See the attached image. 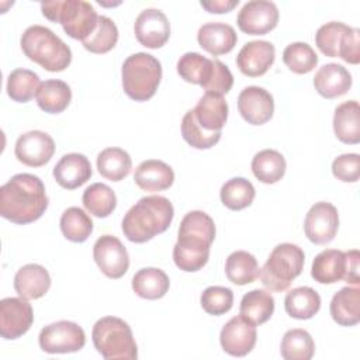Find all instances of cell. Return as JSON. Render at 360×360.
Listing matches in <instances>:
<instances>
[{
    "mask_svg": "<svg viewBox=\"0 0 360 360\" xmlns=\"http://www.w3.org/2000/svg\"><path fill=\"white\" fill-rule=\"evenodd\" d=\"M48 207L45 186L38 176L20 173L0 187V215L25 225L42 217Z\"/></svg>",
    "mask_w": 360,
    "mask_h": 360,
    "instance_id": "obj_1",
    "label": "cell"
},
{
    "mask_svg": "<svg viewBox=\"0 0 360 360\" xmlns=\"http://www.w3.org/2000/svg\"><path fill=\"white\" fill-rule=\"evenodd\" d=\"M215 239V224L204 211L187 212L179 226L173 260L183 271L202 269L210 257V248Z\"/></svg>",
    "mask_w": 360,
    "mask_h": 360,
    "instance_id": "obj_2",
    "label": "cell"
},
{
    "mask_svg": "<svg viewBox=\"0 0 360 360\" xmlns=\"http://www.w3.org/2000/svg\"><path fill=\"white\" fill-rule=\"evenodd\" d=\"M174 210L169 198L148 195L132 205L122 219V232L134 243H145L163 233L172 224Z\"/></svg>",
    "mask_w": 360,
    "mask_h": 360,
    "instance_id": "obj_3",
    "label": "cell"
},
{
    "mask_svg": "<svg viewBox=\"0 0 360 360\" xmlns=\"http://www.w3.org/2000/svg\"><path fill=\"white\" fill-rule=\"evenodd\" d=\"M20 44L24 55L48 72H62L72 62L70 48L44 25L28 27Z\"/></svg>",
    "mask_w": 360,
    "mask_h": 360,
    "instance_id": "obj_4",
    "label": "cell"
},
{
    "mask_svg": "<svg viewBox=\"0 0 360 360\" xmlns=\"http://www.w3.org/2000/svg\"><path fill=\"white\" fill-rule=\"evenodd\" d=\"M122 89L135 101L152 98L162 79V65L150 53L136 52L129 55L121 69Z\"/></svg>",
    "mask_w": 360,
    "mask_h": 360,
    "instance_id": "obj_5",
    "label": "cell"
},
{
    "mask_svg": "<svg viewBox=\"0 0 360 360\" xmlns=\"http://www.w3.org/2000/svg\"><path fill=\"white\" fill-rule=\"evenodd\" d=\"M41 11L49 21L62 24L66 35L80 41H84L96 30L98 21L93 6L83 0L42 1Z\"/></svg>",
    "mask_w": 360,
    "mask_h": 360,
    "instance_id": "obj_6",
    "label": "cell"
},
{
    "mask_svg": "<svg viewBox=\"0 0 360 360\" xmlns=\"http://www.w3.org/2000/svg\"><path fill=\"white\" fill-rule=\"evenodd\" d=\"M91 339L97 352L107 360H135L138 357L132 330L121 318L98 319L93 326Z\"/></svg>",
    "mask_w": 360,
    "mask_h": 360,
    "instance_id": "obj_7",
    "label": "cell"
},
{
    "mask_svg": "<svg viewBox=\"0 0 360 360\" xmlns=\"http://www.w3.org/2000/svg\"><path fill=\"white\" fill-rule=\"evenodd\" d=\"M304 250L294 243L277 245L259 270L262 284L270 291H284L304 269Z\"/></svg>",
    "mask_w": 360,
    "mask_h": 360,
    "instance_id": "obj_8",
    "label": "cell"
},
{
    "mask_svg": "<svg viewBox=\"0 0 360 360\" xmlns=\"http://www.w3.org/2000/svg\"><path fill=\"white\" fill-rule=\"evenodd\" d=\"M39 347L49 354L73 353L86 343L84 330L75 322L58 321L42 328L38 336Z\"/></svg>",
    "mask_w": 360,
    "mask_h": 360,
    "instance_id": "obj_9",
    "label": "cell"
},
{
    "mask_svg": "<svg viewBox=\"0 0 360 360\" xmlns=\"http://www.w3.org/2000/svg\"><path fill=\"white\" fill-rule=\"evenodd\" d=\"M339 228V214L333 204L326 201L315 202L305 215L304 231L315 245H326L333 240Z\"/></svg>",
    "mask_w": 360,
    "mask_h": 360,
    "instance_id": "obj_10",
    "label": "cell"
},
{
    "mask_svg": "<svg viewBox=\"0 0 360 360\" xmlns=\"http://www.w3.org/2000/svg\"><path fill=\"white\" fill-rule=\"evenodd\" d=\"M93 257L108 278L122 277L129 267V256L121 240L112 235L100 236L93 246Z\"/></svg>",
    "mask_w": 360,
    "mask_h": 360,
    "instance_id": "obj_11",
    "label": "cell"
},
{
    "mask_svg": "<svg viewBox=\"0 0 360 360\" xmlns=\"http://www.w3.org/2000/svg\"><path fill=\"white\" fill-rule=\"evenodd\" d=\"M34 322L31 304L24 298L7 297L0 301V335L6 340H13L28 332Z\"/></svg>",
    "mask_w": 360,
    "mask_h": 360,
    "instance_id": "obj_12",
    "label": "cell"
},
{
    "mask_svg": "<svg viewBox=\"0 0 360 360\" xmlns=\"http://www.w3.org/2000/svg\"><path fill=\"white\" fill-rule=\"evenodd\" d=\"M242 32L249 35H264L276 28L278 10L273 1L252 0L243 4L236 18Z\"/></svg>",
    "mask_w": 360,
    "mask_h": 360,
    "instance_id": "obj_13",
    "label": "cell"
},
{
    "mask_svg": "<svg viewBox=\"0 0 360 360\" xmlns=\"http://www.w3.org/2000/svg\"><path fill=\"white\" fill-rule=\"evenodd\" d=\"M15 158L25 166L39 167L51 160L55 153V142L44 131H28L18 136L14 146Z\"/></svg>",
    "mask_w": 360,
    "mask_h": 360,
    "instance_id": "obj_14",
    "label": "cell"
},
{
    "mask_svg": "<svg viewBox=\"0 0 360 360\" xmlns=\"http://www.w3.org/2000/svg\"><path fill=\"white\" fill-rule=\"evenodd\" d=\"M134 32L141 45L158 49L169 41L170 24L163 11L158 8H146L136 17Z\"/></svg>",
    "mask_w": 360,
    "mask_h": 360,
    "instance_id": "obj_15",
    "label": "cell"
},
{
    "mask_svg": "<svg viewBox=\"0 0 360 360\" xmlns=\"http://www.w3.org/2000/svg\"><path fill=\"white\" fill-rule=\"evenodd\" d=\"M257 332L256 326L240 315L231 318L221 329L219 342L225 353L242 357L252 352L256 345Z\"/></svg>",
    "mask_w": 360,
    "mask_h": 360,
    "instance_id": "obj_16",
    "label": "cell"
},
{
    "mask_svg": "<svg viewBox=\"0 0 360 360\" xmlns=\"http://www.w3.org/2000/svg\"><path fill=\"white\" fill-rule=\"evenodd\" d=\"M238 110L248 124L263 125L273 117L274 100L266 89L248 86L238 96Z\"/></svg>",
    "mask_w": 360,
    "mask_h": 360,
    "instance_id": "obj_17",
    "label": "cell"
},
{
    "mask_svg": "<svg viewBox=\"0 0 360 360\" xmlns=\"http://www.w3.org/2000/svg\"><path fill=\"white\" fill-rule=\"evenodd\" d=\"M276 58L274 45L269 41H250L242 46L236 56L239 70L249 77L263 76Z\"/></svg>",
    "mask_w": 360,
    "mask_h": 360,
    "instance_id": "obj_18",
    "label": "cell"
},
{
    "mask_svg": "<svg viewBox=\"0 0 360 360\" xmlns=\"http://www.w3.org/2000/svg\"><path fill=\"white\" fill-rule=\"evenodd\" d=\"M53 177L60 187L66 190H75L90 180V160L82 153L63 155L53 167Z\"/></svg>",
    "mask_w": 360,
    "mask_h": 360,
    "instance_id": "obj_19",
    "label": "cell"
},
{
    "mask_svg": "<svg viewBox=\"0 0 360 360\" xmlns=\"http://www.w3.org/2000/svg\"><path fill=\"white\" fill-rule=\"evenodd\" d=\"M51 287V276L41 264H25L14 276V290L24 300L44 297Z\"/></svg>",
    "mask_w": 360,
    "mask_h": 360,
    "instance_id": "obj_20",
    "label": "cell"
},
{
    "mask_svg": "<svg viewBox=\"0 0 360 360\" xmlns=\"http://www.w3.org/2000/svg\"><path fill=\"white\" fill-rule=\"evenodd\" d=\"M197 41L204 51L212 56H219L233 49L238 35L235 30L225 22H207L200 27Z\"/></svg>",
    "mask_w": 360,
    "mask_h": 360,
    "instance_id": "obj_21",
    "label": "cell"
},
{
    "mask_svg": "<svg viewBox=\"0 0 360 360\" xmlns=\"http://www.w3.org/2000/svg\"><path fill=\"white\" fill-rule=\"evenodd\" d=\"M315 90L325 98H336L352 87V75L338 63H326L318 69L314 77Z\"/></svg>",
    "mask_w": 360,
    "mask_h": 360,
    "instance_id": "obj_22",
    "label": "cell"
},
{
    "mask_svg": "<svg viewBox=\"0 0 360 360\" xmlns=\"http://www.w3.org/2000/svg\"><path fill=\"white\" fill-rule=\"evenodd\" d=\"M134 180L135 184L145 191H163L173 184L174 172L167 163L158 159H149L136 167Z\"/></svg>",
    "mask_w": 360,
    "mask_h": 360,
    "instance_id": "obj_23",
    "label": "cell"
},
{
    "mask_svg": "<svg viewBox=\"0 0 360 360\" xmlns=\"http://www.w3.org/2000/svg\"><path fill=\"white\" fill-rule=\"evenodd\" d=\"M193 112L201 128L208 132H221L228 118V103L224 96L205 93L193 108Z\"/></svg>",
    "mask_w": 360,
    "mask_h": 360,
    "instance_id": "obj_24",
    "label": "cell"
},
{
    "mask_svg": "<svg viewBox=\"0 0 360 360\" xmlns=\"http://www.w3.org/2000/svg\"><path fill=\"white\" fill-rule=\"evenodd\" d=\"M346 253L338 249H325L312 262L311 276L321 284H333L346 276Z\"/></svg>",
    "mask_w": 360,
    "mask_h": 360,
    "instance_id": "obj_25",
    "label": "cell"
},
{
    "mask_svg": "<svg viewBox=\"0 0 360 360\" xmlns=\"http://www.w3.org/2000/svg\"><path fill=\"white\" fill-rule=\"evenodd\" d=\"M333 131L343 143L356 145L360 142V105L357 101H345L336 107Z\"/></svg>",
    "mask_w": 360,
    "mask_h": 360,
    "instance_id": "obj_26",
    "label": "cell"
},
{
    "mask_svg": "<svg viewBox=\"0 0 360 360\" xmlns=\"http://www.w3.org/2000/svg\"><path fill=\"white\" fill-rule=\"evenodd\" d=\"M332 319L340 326H353L360 321V288L343 287L330 301Z\"/></svg>",
    "mask_w": 360,
    "mask_h": 360,
    "instance_id": "obj_27",
    "label": "cell"
},
{
    "mask_svg": "<svg viewBox=\"0 0 360 360\" xmlns=\"http://www.w3.org/2000/svg\"><path fill=\"white\" fill-rule=\"evenodd\" d=\"M35 98L38 107L42 111L49 114H59L70 104L72 90L68 83L58 79H49L39 84Z\"/></svg>",
    "mask_w": 360,
    "mask_h": 360,
    "instance_id": "obj_28",
    "label": "cell"
},
{
    "mask_svg": "<svg viewBox=\"0 0 360 360\" xmlns=\"http://www.w3.org/2000/svg\"><path fill=\"white\" fill-rule=\"evenodd\" d=\"M167 274L156 267H145L138 270L132 277L134 292L145 300H159L169 291Z\"/></svg>",
    "mask_w": 360,
    "mask_h": 360,
    "instance_id": "obj_29",
    "label": "cell"
},
{
    "mask_svg": "<svg viewBox=\"0 0 360 360\" xmlns=\"http://www.w3.org/2000/svg\"><path fill=\"white\" fill-rule=\"evenodd\" d=\"M274 312V298L264 290H252L242 297L239 315L255 326L267 322Z\"/></svg>",
    "mask_w": 360,
    "mask_h": 360,
    "instance_id": "obj_30",
    "label": "cell"
},
{
    "mask_svg": "<svg viewBox=\"0 0 360 360\" xmlns=\"http://www.w3.org/2000/svg\"><path fill=\"white\" fill-rule=\"evenodd\" d=\"M284 308L291 318L309 319L319 311L321 297L311 287H297L287 292Z\"/></svg>",
    "mask_w": 360,
    "mask_h": 360,
    "instance_id": "obj_31",
    "label": "cell"
},
{
    "mask_svg": "<svg viewBox=\"0 0 360 360\" xmlns=\"http://www.w3.org/2000/svg\"><path fill=\"white\" fill-rule=\"evenodd\" d=\"M285 159L274 149H263L252 159V172L255 177L266 184L277 183L285 173Z\"/></svg>",
    "mask_w": 360,
    "mask_h": 360,
    "instance_id": "obj_32",
    "label": "cell"
},
{
    "mask_svg": "<svg viewBox=\"0 0 360 360\" xmlns=\"http://www.w3.org/2000/svg\"><path fill=\"white\" fill-rule=\"evenodd\" d=\"M259 270L256 257L246 250L232 252L225 262V274L236 285L253 283L259 277Z\"/></svg>",
    "mask_w": 360,
    "mask_h": 360,
    "instance_id": "obj_33",
    "label": "cell"
},
{
    "mask_svg": "<svg viewBox=\"0 0 360 360\" xmlns=\"http://www.w3.org/2000/svg\"><path fill=\"white\" fill-rule=\"evenodd\" d=\"M131 167V156L121 148H105L97 156L98 173L111 181H120L125 179L129 174Z\"/></svg>",
    "mask_w": 360,
    "mask_h": 360,
    "instance_id": "obj_34",
    "label": "cell"
},
{
    "mask_svg": "<svg viewBox=\"0 0 360 360\" xmlns=\"http://www.w3.org/2000/svg\"><path fill=\"white\" fill-rule=\"evenodd\" d=\"M84 208L97 218L108 217L117 205L115 193L104 183H94L89 186L82 197Z\"/></svg>",
    "mask_w": 360,
    "mask_h": 360,
    "instance_id": "obj_35",
    "label": "cell"
},
{
    "mask_svg": "<svg viewBox=\"0 0 360 360\" xmlns=\"http://www.w3.org/2000/svg\"><path fill=\"white\" fill-rule=\"evenodd\" d=\"M60 231L63 236L76 243L87 240L93 232L91 218L79 207H69L60 217Z\"/></svg>",
    "mask_w": 360,
    "mask_h": 360,
    "instance_id": "obj_36",
    "label": "cell"
},
{
    "mask_svg": "<svg viewBox=\"0 0 360 360\" xmlns=\"http://www.w3.org/2000/svg\"><path fill=\"white\" fill-rule=\"evenodd\" d=\"M315 343L312 336L304 329H290L284 333L280 353L285 360H309L314 356Z\"/></svg>",
    "mask_w": 360,
    "mask_h": 360,
    "instance_id": "obj_37",
    "label": "cell"
},
{
    "mask_svg": "<svg viewBox=\"0 0 360 360\" xmlns=\"http://www.w3.org/2000/svg\"><path fill=\"white\" fill-rule=\"evenodd\" d=\"M256 191L253 184L243 177H233L228 180L219 191L222 204L233 211L243 210L252 204Z\"/></svg>",
    "mask_w": 360,
    "mask_h": 360,
    "instance_id": "obj_38",
    "label": "cell"
},
{
    "mask_svg": "<svg viewBox=\"0 0 360 360\" xmlns=\"http://www.w3.org/2000/svg\"><path fill=\"white\" fill-rule=\"evenodd\" d=\"M39 76L28 69H15L7 77V94L17 103L30 101L39 87Z\"/></svg>",
    "mask_w": 360,
    "mask_h": 360,
    "instance_id": "obj_39",
    "label": "cell"
},
{
    "mask_svg": "<svg viewBox=\"0 0 360 360\" xmlns=\"http://www.w3.org/2000/svg\"><path fill=\"white\" fill-rule=\"evenodd\" d=\"M117 41L118 28L115 22L105 15H98L96 30L84 41H82V44L93 53H105L115 46Z\"/></svg>",
    "mask_w": 360,
    "mask_h": 360,
    "instance_id": "obj_40",
    "label": "cell"
},
{
    "mask_svg": "<svg viewBox=\"0 0 360 360\" xmlns=\"http://www.w3.org/2000/svg\"><path fill=\"white\" fill-rule=\"evenodd\" d=\"M283 62L291 72L305 75L316 66L318 55L311 45L305 42H292L283 51Z\"/></svg>",
    "mask_w": 360,
    "mask_h": 360,
    "instance_id": "obj_41",
    "label": "cell"
},
{
    "mask_svg": "<svg viewBox=\"0 0 360 360\" xmlns=\"http://www.w3.org/2000/svg\"><path fill=\"white\" fill-rule=\"evenodd\" d=\"M212 69V59L197 52H187L177 62V73L181 79L193 84H202Z\"/></svg>",
    "mask_w": 360,
    "mask_h": 360,
    "instance_id": "obj_42",
    "label": "cell"
},
{
    "mask_svg": "<svg viewBox=\"0 0 360 360\" xmlns=\"http://www.w3.org/2000/svg\"><path fill=\"white\" fill-rule=\"evenodd\" d=\"M183 139L195 149H210L221 138V132H208L201 128L194 117L193 110H188L181 120Z\"/></svg>",
    "mask_w": 360,
    "mask_h": 360,
    "instance_id": "obj_43",
    "label": "cell"
},
{
    "mask_svg": "<svg viewBox=\"0 0 360 360\" xmlns=\"http://www.w3.org/2000/svg\"><path fill=\"white\" fill-rule=\"evenodd\" d=\"M349 28V25L339 21H330L319 27L315 34V44L318 49L329 58H339L340 42Z\"/></svg>",
    "mask_w": 360,
    "mask_h": 360,
    "instance_id": "obj_44",
    "label": "cell"
},
{
    "mask_svg": "<svg viewBox=\"0 0 360 360\" xmlns=\"http://www.w3.org/2000/svg\"><path fill=\"white\" fill-rule=\"evenodd\" d=\"M202 309L210 315H222L226 314L233 304V292L228 287L212 285L202 291L200 297Z\"/></svg>",
    "mask_w": 360,
    "mask_h": 360,
    "instance_id": "obj_45",
    "label": "cell"
},
{
    "mask_svg": "<svg viewBox=\"0 0 360 360\" xmlns=\"http://www.w3.org/2000/svg\"><path fill=\"white\" fill-rule=\"evenodd\" d=\"M233 84V76L229 70V68L222 63L218 59H212V69L208 76V79L201 84V87L205 90V93L226 94Z\"/></svg>",
    "mask_w": 360,
    "mask_h": 360,
    "instance_id": "obj_46",
    "label": "cell"
},
{
    "mask_svg": "<svg viewBox=\"0 0 360 360\" xmlns=\"http://www.w3.org/2000/svg\"><path fill=\"white\" fill-rule=\"evenodd\" d=\"M333 176L345 183H356L360 177V156L357 153H345L332 163Z\"/></svg>",
    "mask_w": 360,
    "mask_h": 360,
    "instance_id": "obj_47",
    "label": "cell"
},
{
    "mask_svg": "<svg viewBox=\"0 0 360 360\" xmlns=\"http://www.w3.org/2000/svg\"><path fill=\"white\" fill-rule=\"evenodd\" d=\"M339 58L352 65H357L360 62V31L357 28L350 27L343 35L339 48Z\"/></svg>",
    "mask_w": 360,
    "mask_h": 360,
    "instance_id": "obj_48",
    "label": "cell"
},
{
    "mask_svg": "<svg viewBox=\"0 0 360 360\" xmlns=\"http://www.w3.org/2000/svg\"><path fill=\"white\" fill-rule=\"evenodd\" d=\"M346 253V259H347V267H346V276H345V281L353 285H359L360 283V276H359V250L353 249V250H347Z\"/></svg>",
    "mask_w": 360,
    "mask_h": 360,
    "instance_id": "obj_49",
    "label": "cell"
},
{
    "mask_svg": "<svg viewBox=\"0 0 360 360\" xmlns=\"http://www.w3.org/2000/svg\"><path fill=\"white\" fill-rule=\"evenodd\" d=\"M200 4L208 13L222 14V13H228L233 7H236L239 4V0H211V1H201Z\"/></svg>",
    "mask_w": 360,
    "mask_h": 360,
    "instance_id": "obj_50",
    "label": "cell"
}]
</instances>
